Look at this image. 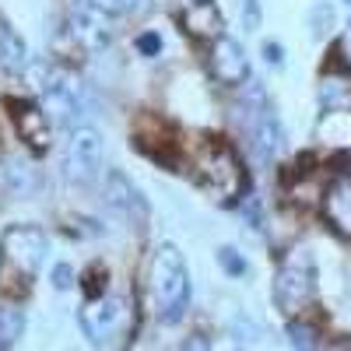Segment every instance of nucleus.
I'll use <instances>...</instances> for the list:
<instances>
[{
	"mask_svg": "<svg viewBox=\"0 0 351 351\" xmlns=\"http://www.w3.org/2000/svg\"><path fill=\"white\" fill-rule=\"evenodd\" d=\"M263 56H267V64H274V67L285 64V49L278 43H263Z\"/></svg>",
	"mask_w": 351,
	"mask_h": 351,
	"instance_id": "27",
	"label": "nucleus"
},
{
	"mask_svg": "<svg viewBox=\"0 0 351 351\" xmlns=\"http://www.w3.org/2000/svg\"><path fill=\"white\" fill-rule=\"evenodd\" d=\"M53 285L60 288V291L74 285V271L67 267V263H56V267H53Z\"/></svg>",
	"mask_w": 351,
	"mask_h": 351,
	"instance_id": "25",
	"label": "nucleus"
},
{
	"mask_svg": "<svg viewBox=\"0 0 351 351\" xmlns=\"http://www.w3.org/2000/svg\"><path fill=\"white\" fill-rule=\"evenodd\" d=\"M250 137H253V152H256V158H260V162H271V158L281 152V141H285V134H281V120H278L271 109H263V112L256 116V123L250 127Z\"/></svg>",
	"mask_w": 351,
	"mask_h": 351,
	"instance_id": "14",
	"label": "nucleus"
},
{
	"mask_svg": "<svg viewBox=\"0 0 351 351\" xmlns=\"http://www.w3.org/2000/svg\"><path fill=\"white\" fill-rule=\"evenodd\" d=\"M71 36L81 49H106L109 46V18L102 11H95L88 0H77L71 8Z\"/></svg>",
	"mask_w": 351,
	"mask_h": 351,
	"instance_id": "8",
	"label": "nucleus"
},
{
	"mask_svg": "<svg viewBox=\"0 0 351 351\" xmlns=\"http://www.w3.org/2000/svg\"><path fill=\"white\" fill-rule=\"evenodd\" d=\"M218 263H221V267L232 274V278H239V274H246V260L236 253V250H232V246H221L218 250Z\"/></svg>",
	"mask_w": 351,
	"mask_h": 351,
	"instance_id": "23",
	"label": "nucleus"
},
{
	"mask_svg": "<svg viewBox=\"0 0 351 351\" xmlns=\"http://www.w3.org/2000/svg\"><path fill=\"white\" fill-rule=\"evenodd\" d=\"M152 288H155V299H158V316L165 324H180L186 306H190V274H186L183 253L169 243L158 246V253H155Z\"/></svg>",
	"mask_w": 351,
	"mask_h": 351,
	"instance_id": "2",
	"label": "nucleus"
},
{
	"mask_svg": "<svg viewBox=\"0 0 351 351\" xmlns=\"http://www.w3.org/2000/svg\"><path fill=\"white\" fill-rule=\"evenodd\" d=\"M46 256V232L36 225H11L0 236V291L25 295Z\"/></svg>",
	"mask_w": 351,
	"mask_h": 351,
	"instance_id": "1",
	"label": "nucleus"
},
{
	"mask_svg": "<svg viewBox=\"0 0 351 351\" xmlns=\"http://www.w3.org/2000/svg\"><path fill=\"white\" fill-rule=\"evenodd\" d=\"M36 88L43 92V112L64 127H74L77 116H84V109H88L84 88L67 67H46V74Z\"/></svg>",
	"mask_w": 351,
	"mask_h": 351,
	"instance_id": "4",
	"label": "nucleus"
},
{
	"mask_svg": "<svg viewBox=\"0 0 351 351\" xmlns=\"http://www.w3.org/2000/svg\"><path fill=\"white\" fill-rule=\"evenodd\" d=\"M319 106L327 112H351V81L344 74H327L319 81Z\"/></svg>",
	"mask_w": 351,
	"mask_h": 351,
	"instance_id": "17",
	"label": "nucleus"
},
{
	"mask_svg": "<svg viewBox=\"0 0 351 351\" xmlns=\"http://www.w3.org/2000/svg\"><path fill=\"white\" fill-rule=\"evenodd\" d=\"M309 28H313V36H327L334 28V8L330 4H316L309 11Z\"/></svg>",
	"mask_w": 351,
	"mask_h": 351,
	"instance_id": "22",
	"label": "nucleus"
},
{
	"mask_svg": "<svg viewBox=\"0 0 351 351\" xmlns=\"http://www.w3.org/2000/svg\"><path fill=\"white\" fill-rule=\"evenodd\" d=\"M243 25H246V32L260 28V4L256 0H243Z\"/></svg>",
	"mask_w": 351,
	"mask_h": 351,
	"instance_id": "24",
	"label": "nucleus"
},
{
	"mask_svg": "<svg viewBox=\"0 0 351 351\" xmlns=\"http://www.w3.org/2000/svg\"><path fill=\"white\" fill-rule=\"evenodd\" d=\"M288 341L295 351H319V334L309 327V324H288Z\"/></svg>",
	"mask_w": 351,
	"mask_h": 351,
	"instance_id": "20",
	"label": "nucleus"
},
{
	"mask_svg": "<svg viewBox=\"0 0 351 351\" xmlns=\"http://www.w3.org/2000/svg\"><path fill=\"white\" fill-rule=\"evenodd\" d=\"M180 21L193 39H221V14L211 0H190V8L180 14Z\"/></svg>",
	"mask_w": 351,
	"mask_h": 351,
	"instance_id": "12",
	"label": "nucleus"
},
{
	"mask_svg": "<svg viewBox=\"0 0 351 351\" xmlns=\"http://www.w3.org/2000/svg\"><path fill=\"white\" fill-rule=\"evenodd\" d=\"M81 327L92 337L95 348H112L116 337L130 334V306L120 295H102V299H88L81 309Z\"/></svg>",
	"mask_w": 351,
	"mask_h": 351,
	"instance_id": "5",
	"label": "nucleus"
},
{
	"mask_svg": "<svg viewBox=\"0 0 351 351\" xmlns=\"http://www.w3.org/2000/svg\"><path fill=\"white\" fill-rule=\"evenodd\" d=\"M137 49H141L144 56H155V53L162 49V39H158L155 32H144V36L137 39Z\"/></svg>",
	"mask_w": 351,
	"mask_h": 351,
	"instance_id": "26",
	"label": "nucleus"
},
{
	"mask_svg": "<svg viewBox=\"0 0 351 351\" xmlns=\"http://www.w3.org/2000/svg\"><path fill=\"white\" fill-rule=\"evenodd\" d=\"M319 137L327 144H351V112H327L319 123Z\"/></svg>",
	"mask_w": 351,
	"mask_h": 351,
	"instance_id": "18",
	"label": "nucleus"
},
{
	"mask_svg": "<svg viewBox=\"0 0 351 351\" xmlns=\"http://www.w3.org/2000/svg\"><path fill=\"white\" fill-rule=\"evenodd\" d=\"M0 190L11 197H32L39 190V172L36 165H28L21 158H8L0 165Z\"/></svg>",
	"mask_w": 351,
	"mask_h": 351,
	"instance_id": "15",
	"label": "nucleus"
},
{
	"mask_svg": "<svg viewBox=\"0 0 351 351\" xmlns=\"http://www.w3.org/2000/svg\"><path fill=\"white\" fill-rule=\"evenodd\" d=\"M211 71H215V77L221 84H243L250 77V60H246L243 46L236 39H228V36L215 39V46H211Z\"/></svg>",
	"mask_w": 351,
	"mask_h": 351,
	"instance_id": "11",
	"label": "nucleus"
},
{
	"mask_svg": "<svg viewBox=\"0 0 351 351\" xmlns=\"http://www.w3.org/2000/svg\"><path fill=\"white\" fill-rule=\"evenodd\" d=\"M183 351H211V341H204V337H190L183 344Z\"/></svg>",
	"mask_w": 351,
	"mask_h": 351,
	"instance_id": "28",
	"label": "nucleus"
},
{
	"mask_svg": "<svg viewBox=\"0 0 351 351\" xmlns=\"http://www.w3.org/2000/svg\"><path fill=\"white\" fill-rule=\"evenodd\" d=\"M324 215L344 239H351V180H334L324 190Z\"/></svg>",
	"mask_w": 351,
	"mask_h": 351,
	"instance_id": "13",
	"label": "nucleus"
},
{
	"mask_svg": "<svg viewBox=\"0 0 351 351\" xmlns=\"http://www.w3.org/2000/svg\"><path fill=\"white\" fill-rule=\"evenodd\" d=\"M197 176H200V183H208L221 200L239 197L243 193V183H246L239 155L232 152V144L221 141V137H211L197 152Z\"/></svg>",
	"mask_w": 351,
	"mask_h": 351,
	"instance_id": "3",
	"label": "nucleus"
},
{
	"mask_svg": "<svg viewBox=\"0 0 351 351\" xmlns=\"http://www.w3.org/2000/svg\"><path fill=\"white\" fill-rule=\"evenodd\" d=\"M0 67L11 71V74H21L28 67V46H25V39L14 32V28H8L4 21H0Z\"/></svg>",
	"mask_w": 351,
	"mask_h": 351,
	"instance_id": "16",
	"label": "nucleus"
},
{
	"mask_svg": "<svg viewBox=\"0 0 351 351\" xmlns=\"http://www.w3.org/2000/svg\"><path fill=\"white\" fill-rule=\"evenodd\" d=\"M25 330V316L18 309H8V306H0V351H4L8 344H14Z\"/></svg>",
	"mask_w": 351,
	"mask_h": 351,
	"instance_id": "19",
	"label": "nucleus"
},
{
	"mask_svg": "<svg viewBox=\"0 0 351 351\" xmlns=\"http://www.w3.org/2000/svg\"><path fill=\"white\" fill-rule=\"evenodd\" d=\"M313 295H316L313 263H309L306 250H295L274 274V302L285 313H299V309H306L313 302Z\"/></svg>",
	"mask_w": 351,
	"mask_h": 351,
	"instance_id": "6",
	"label": "nucleus"
},
{
	"mask_svg": "<svg viewBox=\"0 0 351 351\" xmlns=\"http://www.w3.org/2000/svg\"><path fill=\"white\" fill-rule=\"evenodd\" d=\"M4 106L11 109V120H14L21 141H28L36 152L49 148V116L43 112V106L21 102V99H4Z\"/></svg>",
	"mask_w": 351,
	"mask_h": 351,
	"instance_id": "10",
	"label": "nucleus"
},
{
	"mask_svg": "<svg viewBox=\"0 0 351 351\" xmlns=\"http://www.w3.org/2000/svg\"><path fill=\"white\" fill-rule=\"evenodd\" d=\"M106 204L116 215H123L127 221H134V225L148 221V200H144L141 190L127 180L123 172H116V169L106 176Z\"/></svg>",
	"mask_w": 351,
	"mask_h": 351,
	"instance_id": "9",
	"label": "nucleus"
},
{
	"mask_svg": "<svg viewBox=\"0 0 351 351\" xmlns=\"http://www.w3.org/2000/svg\"><path fill=\"white\" fill-rule=\"evenodd\" d=\"M95 11H102L106 18H112V14H141L144 8V0H88Z\"/></svg>",
	"mask_w": 351,
	"mask_h": 351,
	"instance_id": "21",
	"label": "nucleus"
},
{
	"mask_svg": "<svg viewBox=\"0 0 351 351\" xmlns=\"http://www.w3.org/2000/svg\"><path fill=\"white\" fill-rule=\"evenodd\" d=\"M102 172V137L92 127H77L71 130V141L64 148V176L74 186L95 183Z\"/></svg>",
	"mask_w": 351,
	"mask_h": 351,
	"instance_id": "7",
	"label": "nucleus"
},
{
	"mask_svg": "<svg viewBox=\"0 0 351 351\" xmlns=\"http://www.w3.org/2000/svg\"><path fill=\"white\" fill-rule=\"evenodd\" d=\"M319 351H351L348 341H319Z\"/></svg>",
	"mask_w": 351,
	"mask_h": 351,
	"instance_id": "29",
	"label": "nucleus"
}]
</instances>
